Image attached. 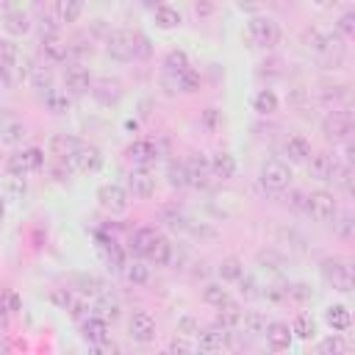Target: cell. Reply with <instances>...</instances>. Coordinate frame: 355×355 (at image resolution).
Instances as JSON below:
<instances>
[{"label": "cell", "mask_w": 355, "mask_h": 355, "mask_svg": "<svg viewBox=\"0 0 355 355\" xmlns=\"http://www.w3.org/2000/svg\"><path fill=\"white\" fill-rule=\"evenodd\" d=\"M308 164V169H311V178H316V180H333V175H336V169H338V158L333 155V153H311V158L305 161Z\"/></svg>", "instance_id": "cell-17"}, {"label": "cell", "mask_w": 355, "mask_h": 355, "mask_svg": "<svg viewBox=\"0 0 355 355\" xmlns=\"http://www.w3.org/2000/svg\"><path fill=\"white\" fill-rule=\"evenodd\" d=\"M291 166L280 158H269L261 164V172H258V180L266 191H286L291 186Z\"/></svg>", "instance_id": "cell-4"}, {"label": "cell", "mask_w": 355, "mask_h": 355, "mask_svg": "<svg viewBox=\"0 0 355 355\" xmlns=\"http://www.w3.org/2000/svg\"><path fill=\"white\" fill-rule=\"evenodd\" d=\"M42 103H44V108L50 111V114H55V116H61V114H67L69 108H72V94H67L64 89H47V92H42Z\"/></svg>", "instance_id": "cell-28"}, {"label": "cell", "mask_w": 355, "mask_h": 355, "mask_svg": "<svg viewBox=\"0 0 355 355\" xmlns=\"http://www.w3.org/2000/svg\"><path fill=\"white\" fill-rule=\"evenodd\" d=\"M283 153H286L288 164H305V161L311 158L313 147H311V141H308L302 133H294V136H288V139H286Z\"/></svg>", "instance_id": "cell-22"}, {"label": "cell", "mask_w": 355, "mask_h": 355, "mask_svg": "<svg viewBox=\"0 0 355 355\" xmlns=\"http://www.w3.org/2000/svg\"><path fill=\"white\" fill-rule=\"evenodd\" d=\"M322 133L330 141H347L352 133V116L347 111H330L322 119Z\"/></svg>", "instance_id": "cell-10"}, {"label": "cell", "mask_w": 355, "mask_h": 355, "mask_svg": "<svg viewBox=\"0 0 355 355\" xmlns=\"http://www.w3.org/2000/svg\"><path fill=\"white\" fill-rule=\"evenodd\" d=\"M80 336H83V341H89L92 347H105L111 330H108V322H105L103 316L92 313V316H83V319H80Z\"/></svg>", "instance_id": "cell-15"}, {"label": "cell", "mask_w": 355, "mask_h": 355, "mask_svg": "<svg viewBox=\"0 0 355 355\" xmlns=\"http://www.w3.org/2000/svg\"><path fill=\"white\" fill-rule=\"evenodd\" d=\"M3 214H6V202H3V194H0V222H3Z\"/></svg>", "instance_id": "cell-59"}, {"label": "cell", "mask_w": 355, "mask_h": 355, "mask_svg": "<svg viewBox=\"0 0 355 355\" xmlns=\"http://www.w3.org/2000/svg\"><path fill=\"white\" fill-rule=\"evenodd\" d=\"M208 166H211V175L219 178V180H230V178L236 175V169H239L236 158H233L227 150H216V153L208 158Z\"/></svg>", "instance_id": "cell-24"}, {"label": "cell", "mask_w": 355, "mask_h": 355, "mask_svg": "<svg viewBox=\"0 0 355 355\" xmlns=\"http://www.w3.org/2000/svg\"><path fill=\"white\" fill-rule=\"evenodd\" d=\"M92 89V75H89V69H83V67H69L67 72H64V92L67 94H86Z\"/></svg>", "instance_id": "cell-21"}, {"label": "cell", "mask_w": 355, "mask_h": 355, "mask_svg": "<svg viewBox=\"0 0 355 355\" xmlns=\"http://www.w3.org/2000/svg\"><path fill=\"white\" fill-rule=\"evenodd\" d=\"M125 155H128V161L133 166H150V164H155L161 158V150H158V144L153 139H133L128 144Z\"/></svg>", "instance_id": "cell-12"}, {"label": "cell", "mask_w": 355, "mask_h": 355, "mask_svg": "<svg viewBox=\"0 0 355 355\" xmlns=\"http://www.w3.org/2000/svg\"><path fill=\"white\" fill-rule=\"evenodd\" d=\"M291 333H294L297 338H302V341H311V338L316 336V322H313V316H311V313H297L294 322H291Z\"/></svg>", "instance_id": "cell-40"}, {"label": "cell", "mask_w": 355, "mask_h": 355, "mask_svg": "<svg viewBox=\"0 0 355 355\" xmlns=\"http://www.w3.org/2000/svg\"><path fill=\"white\" fill-rule=\"evenodd\" d=\"M161 3H164V0H141V6H144V8H158Z\"/></svg>", "instance_id": "cell-57"}, {"label": "cell", "mask_w": 355, "mask_h": 355, "mask_svg": "<svg viewBox=\"0 0 355 355\" xmlns=\"http://www.w3.org/2000/svg\"><path fill=\"white\" fill-rule=\"evenodd\" d=\"M211 11H214L211 3H197V14H211Z\"/></svg>", "instance_id": "cell-56"}, {"label": "cell", "mask_w": 355, "mask_h": 355, "mask_svg": "<svg viewBox=\"0 0 355 355\" xmlns=\"http://www.w3.org/2000/svg\"><path fill=\"white\" fill-rule=\"evenodd\" d=\"M128 194L139 197V200H147L155 194V175L150 172V166H133L128 172Z\"/></svg>", "instance_id": "cell-11"}, {"label": "cell", "mask_w": 355, "mask_h": 355, "mask_svg": "<svg viewBox=\"0 0 355 355\" xmlns=\"http://www.w3.org/2000/svg\"><path fill=\"white\" fill-rule=\"evenodd\" d=\"M130 250L139 255V258H144V261H150V263H155V266H166L169 261H172V252H175V247H172V241L161 233V230H155V227H139L133 236H130Z\"/></svg>", "instance_id": "cell-1"}, {"label": "cell", "mask_w": 355, "mask_h": 355, "mask_svg": "<svg viewBox=\"0 0 355 355\" xmlns=\"http://www.w3.org/2000/svg\"><path fill=\"white\" fill-rule=\"evenodd\" d=\"M202 300H205L208 305L219 308V305L230 302V294H227V288H225L222 283H205V286H202Z\"/></svg>", "instance_id": "cell-43"}, {"label": "cell", "mask_w": 355, "mask_h": 355, "mask_svg": "<svg viewBox=\"0 0 355 355\" xmlns=\"http://www.w3.org/2000/svg\"><path fill=\"white\" fill-rule=\"evenodd\" d=\"M236 283H239V291H241V297H247V300H255V297H261V291H258V283H255V277H252V275H247V272H244V275H241Z\"/></svg>", "instance_id": "cell-48"}, {"label": "cell", "mask_w": 355, "mask_h": 355, "mask_svg": "<svg viewBox=\"0 0 355 355\" xmlns=\"http://www.w3.org/2000/svg\"><path fill=\"white\" fill-rule=\"evenodd\" d=\"M128 336L136 344H150L155 338V319L150 316V311H133L128 319Z\"/></svg>", "instance_id": "cell-13"}, {"label": "cell", "mask_w": 355, "mask_h": 355, "mask_svg": "<svg viewBox=\"0 0 355 355\" xmlns=\"http://www.w3.org/2000/svg\"><path fill=\"white\" fill-rule=\"evenodd\" d=\"M247 36H250V42H252L255 47L272 50V47L277 44V39H280V28H277V22H275L272 17L255 14V17L247 22Z\"/></svg>", "instance_id": "cell-7"}, {"label": "cell", "mask_w": 355, "mask_h": 355, "mask_svg": "<svg viewBox=\"0 0 355 355\" xmlns=\"http://www.w3.org/2000/svg\"><path fill=\"white\" fill-rule=\"evenodd\" d=\"M336 31H338V36L352 39V36H355V14H352V11H344V14L338 17V22H336Z\"/></svg>", "instance_id": "cell-46"}, {"label": "cell", "mask_w": 355, "mask_h": 355, "mask_svg": "<svg viewBox=\"0 0 355 355\" xmlns=\"http://www.w3.org/2000/svg\"><path fill=\"white\" fill-rule=\"evenodd\" d=\"M333 222H336V219H333ZM336 227H338V236L349 239V236H352V216H349V214H344V216L336 222Z\"/></svg>", "instance_id": "cell-53"}, {"label": "cell", "mask_w": 355, "mask_h": 355, "mask_svg": "<svg viewBox=\"0 0 355 355\" xmlns=\"http://www.w3.org/2000/svg\"><path fill=\"white\" fill-rule=\"evenodd\" d=\"M19 61V47L11 39H0V64L3 67H14Z\"/></svg>", "instance_id": "cell-45"}, {"label": "cell", "mask_w": 355, "mask_h": 355, "mask_svg": "<svg viewBox=\"0 0 355 355\" xmlns=\"http://www.w3.org/2000/svg\"><path fill=\"white\" fill-rule=\"evenodd\" d=\"M324 322H327L330 330L344 333V330L352 327V311H349L344 302H333V305L324 308Z\"/></svg>", "instance_id": "cell-25"}, {"label": "cell", "mask_w": 355, "mask_h": 355, "mask_svg": "<svg viewBox=\"0 0 355 355\" xmlns=\"http://www.w3.org/2000/svg\"><path fill=\"white\" fill-rule=\"evenodd\" d=\"M3 302H6V308H8L11 313H14V311H19V305H22L17 291H3Z\"/></svg>", "instance_id": "cell-54"}, {"label": "cell", "mask_w": 355, "mask_h": 355, "mask_svg": "<svg viewBox=\"0 0 355 355\" xmlns=\"http://www.w3.org/2000/svg\"><path fill=\"white\" fill-rule=\"evenodd\" d=\"M313 3H316V6H319V8H330V6H333V3H336V0H313Z\"/></svg>", "instance_id": "cell-58"}, {"label": "cell", "mask_w": 355, "mask_h": 355, "mask_svg": "<svg viewBox=\"0 0 355 355\" xmlns=\"http://www.w3.org/2000/svg\"><path fill=\"white\" fill-rule=\"evenodd\" d=\"M252 108H255L261 116H272V114H277V108H280V97L275 94V89H258V92L252 94Z\"/></svg>", "instance_id": "cell-31"}, {"label": "cell", "mask_w": 355, "mask_h": 355, "mask_svg": "<svg viewBox=\"0 0 355 355\" xmlns=\"http://www.w3.org/2000/svg\"><path fill=\"white\" fill-rule=\"evenodd\" d=\"M44 150L42 147H25V150H17L14 155H8L6 161V172L11 178H25V175H36L44 169Z\"/></svg>", "instance_id": "cell-3"}, {"label": "cell", "mask_w": 355, "mask_h": 355, "mask_svg": "<svg viewBox=\"0 0 355 355\" xmlns=\"http://www.w3.org/2000/svg\"><path fill=\"white\" fill-rule=\"evenodd\" d=\"M305 214H311L316 222H333L338 216V200L327 189H313L305 194Z\"/></svg>", "instance_id": "cell-5"}, {"label": "cell", "mask_w": 355, "mask_h": 355, "mask_svg": "<svg viewBox=\"0 0 355 355\" xmlns=\"http://www.w3.org/2000/svg\"><path fill=\"white\" fill-rule=\"evenodd\" d=\"M263 6V0H239V8L247 11V14H258Z\"/></svg>", "instance_id": "cell-55"}, {"label": "cell", "mask_w": 355, "mask_h": 355, "mask_svg": "<svg viewBox=\"0 0 355 355\" xmlns=\"http://www.w3.org/2000/svg\"><path fill=\"white\" fill-rule=\"evenodd\" d=\"M216 311H219V313H216V324H219V327H225V330H239L244 311H241L233 300H230V302H225V305H219Z\"/></svg>", "instance_id": "cell-34"}, {"label": "cell", "mask_w": 355, "mask_h": 355, "mask_svg": "<svg viewBox=\"0 0 355 355\" xmlns=\"http://www.w3.org/2000/svg\"><path fill=\"white\" fill-rule=\"evenodd\" d=\"M202 125H205L208 130H216V128L222 125V111H219V108H205V114H202Z\"/></svg>", "instance_id": "cell-51"}, {"label": "cell", "mask_w": 355, "mask_h": 355, "mask_svg": "<svg viewBox=\"0 0 355 355\" xmlns=\"http://www.w3.org/2000/svg\"><path fill=\"white\" fill-rule=\"evenodd\" d=\"M97 250H100V258H103L105 269H111V272H122V269H125L128 252L122 250V244H116L114 239H100Z\"/></svg>", "instance_id": "cell-19"}, {"label": "cell", "mask_w": 355, "mask_h": 355, "mask_svg": "<svg viewBox=\"0 0 355 355\" xmlns=\"http://www.w3.org/2000/svg\"><path fill=\"white\" fill-rule=\"evenodd\" d=\"M239 330H244V333H250V336H263V330H266V316L258 313V311H247V313L241 316Z\"/></svg>", "instance_id": "cell-42"}, {"label": "cell", "mask_w": 355, "mask_h": 355, "mask_svg": "<svg viewBox=\"0 0 355 355\" xmlns=\"http://www.w3.org/2000/svg\"><path fill=\"white\" fill-rule=\"evenodd\" d=\"M136 44H139V33L125 31V28H116L105 36V53L114 61H122V64L136 58Z\"/></svg>", "instance_id": "cell-6"}, {"label": "cell", "mask_w": 355, "mask_h": 355, "mask_svg": "<svg viewBox=\"0 0 355 355\" xmlns=\"http://www.w3.org/2000/svg\"><path fill=\"white\" fill-rule=\"evenodd\" d=\"M78 291L80 294H100L103 291V280L94 275H80L78 277Z\"/></svg>", "instance_id": "cell-47"}, {"label": "cell", "mask_w": 355, "mask_h": 355, "mask_svg": "<svg viewBox=\"0 0 355 355\" xmlns=\"http://www.w3.org/2000/svg\"><path fill=\"white\" fill-rule=\"evenodd\" d=\"M0 139H3L6 144H19V141L25 139V125H22V119H17L14 114L3 111V114H0Z\"/></svg>", "instance_id": "cell-27"}, {"label": "cell", "mask_w": 355, "mask_h": 355, "mask_svg": "<svg viewBox=\"0 0 355 355\" xmlns=\"http://www.w3.org/2000/svg\"><path fill=\"white\" fill-rule=\"evenodd\" d=\"M164 86H166L169 94H175V92H180V94H191V92L200 89V75H197L191 67L183 69V72H178V75H166V72H164Z\"/></svg>", "instance_id": "cell-18"}, {"label": "cell", "mask_w": 355, "mask_h": 355, "mask_svg": "<svg viewBox=\"0 0 355 355\" xmlns=\"http://www.w3.org/2000/svg\"><path fill=\"white\" fill-rule=\"evenodd\" d=\"M67 164H69V169H75V172H80V175H97V172L103 169V150H100L97 144L80 141V144L75 147V153L67 158Z\"/></svg>", "instance_id": "cell-8"}, {"label": "cell", "mask_w": 355, "mask_h": 355, "mask_svg": "<svg viewBox=\"0 0 355 355\" xmlns=\"http://www.w3.org/2000/svg\"><path fill=\"white\" fill-rule=\"evenodd\" d=\"M42 53L50 61H67L69 58V44H64V39L55 31H50V33H42Z\"/></svg>", "instance_id": "cell-29"}, {"label": "cell", "mask_w": 355, "mask_h": 355, "mask_svg": "<svg viewBox=\"0 0 355 355\" xmlns=\"http://www.w3.org/2000/svg\"><path fill=\"white\" fill-rule=\"evenodd\" d=\"M166 349H169V352H194L197 347H194L191 341H186V336H175V338L166 344Z\"/></svg>", "instance_id": "cell-52"}, {"label": "cell", "mask_w": 355, "mask_h": 355, "mask_svg": "<svg viewBox=\"0 0 355 355\" xmlns=\"http://www.w3.org/2000/svg\"><path fill=\"white\" fill-rule=\"evenodd\" d=\"M216 275L222 277V283H236V280L244 275V261H241V258H236V255H227V258H222V261H219Z\"/></svg>", "instance_id": "cell-35"}, {"label": "cell", "mask_w": 355, "mask_h": 355, "mask_svg": "<svg viewBox=\"0 0 355 355\" xmlns=\"http://www.w3.org/2000/svg\"><path fill=\"white\" fill-rule=\"evenodd\" d=\"M92 97L97 105L108 108V105H116L122 100V83L114 80V78H100V80H92Z\"/></svg>", "instance_id": "cell-16"}, {"label": "cell", "mask_w": 355, "mask_h": 355, "mask_svg": "<svg viewBox=\"0 0 355 355\" xmlns=\"http://www.w3.org/2000/svg\"><path fill=\"white\" fill-rule=\"evenodd\" d=\"M263 336H266V344L272 349H277V352L280 349H288L291 347V338H294V333H291V327L286 322H266Z\"/></svg>", "instance_id": "cell-26"}, {"label": "cell", "mask_w": 355, "mask_h": 355, "mask_svg": "<svg viewBox=\"0 0 355 355\" xmlns=\"http://www.w3.org/2000/svg\"><path fill=\"white\" fill-rule=\"evenodd\" d=\"M80 141L78 139H72V136H67V133H61V136H53L50 139V155H55L58 161H67L72 153H75V147H78Z\"/></svg>", "instance_id": "cell-39"}, {"label": "cell", "mask_w": 355, "mask_h": 355, "mask_svg": "<svg viewBox=\"0 0 355 355\" xmlns=\"http://www.w3.org/2000/svg\"><path fill=\"white\" fill-rule=\"evenodd\" d=\"M166 183H169L172 189H186V186H189L186 161H169V164H166Z\"/></svg>", "instance_id": "cell-41"}, {"label": "cell", "mask_w": 355, "mask_h": 355, "mask_svg": "<svg viewBox=\"0 0 355 355\" xmlns=\"http://www.w3.org/2000/svg\"><path fill=\"white\" fill-rule=\"evenodd\" d=\"M53 11H55V19L69 25V22H78L80 14H83V0H55L53 3Z\"/></svg>", "instance_id": "cell-33"}, {"label": "cell", "mask_w": 355, "mask_h": 355, "mask_svg": "<svg viewBox=\"0 0 355 355\" xmlns=\"http://www.w3.org/2000/svg\"><path fill=\"white\" fill-rule=\"evenodd\" d=\"M28 83H31L39 94L47 92V89H53V86H55L53 69H50V67H31V72H28Z\"/></svg>", "instance_id": "cell-38"}, {"label": "cell", "mask_w": 355, "mask_h": 355, "mask_svg": "<svg viewBox=\"0 0 355 355\" xmlns=\"http://www.w3.org/2000/svg\"><path fill=\"white\" fill-rule=\"evenodd\" d=\"M288 288V300H311L313 297V291H311V286L308 283H294V286H286Z\"/></svg>", "instance_id": "cell-49"}, {"label": "cell", "mask_w": 355, "mask_h": 355, "mask_svg": "<svg viewBox=\"0 0 355 355\" xmlns=\"http://www.w3.org/2000/svg\"><path fill=\"white\" fill-rule=\"evenodd\" d=\"M94 200H97V205H100L105 214H111V216L125 214L128 205H130V194H128V189L119 186V183H103V186L97 189Z\"/></svg>", "instance_id": "cell-9"}, {"label": "cell", "mask_w": 355, "mask_h": 355, "mask_svg": "<svg viewBox=\"0 0 355 355\" xmlns=\"http://www.w3.org/2000/svg\"><path fill=\"white\" fill-rule=\"evenodd\" d=\"M153 19H155V28H161V31H172V28H178L183 22L180 11L175 6H169V3H161L158 8H153Z\"/></svg>", "instance_id": "cell-32"}, {"label": "cell", "mask_w": 355, "mask_h": 355, "mask_svg": "<svg viewBox=\"0 0 355 355\" xmlns=\"http://www.w3.org/2000/svg\"><path fill=\"white\" fill-rule=\"evenodd\" d=\"M122 275L128 277V283H133V286H144V283H150V261H144V258H139V261H128L125 269H122Z\"/></svg>", "instance_id": "cell-36"}, {"label": "cell", "mask_w": 355, "mask_h": 355, "mask_svg": "<svg viewBox=\"0 0 355 355\" xmlns=\"http://www.w3.org/2000/svg\"><path fill=\"white\" fill-rule=\"evenodd\" d=\"M344 352H347V341L338 333L319 341V355H344Z\"/></svg>", "instance_id": "cell-44"}, {"label": "cell", "mask_w": 355, "mask_h": 355, "mask_svg": "<svg viewBox=\"0 0 355 355\" xmlns=\"http://www.w3.org/2000/svg\"><path fill=\"white\" fill-rule=\"evenodd\" d=\"M194 336H197V344H194V347H197L200 352H219V349L230 347L233 330H225V327L214 324V327H208V330H197Z\"/></svg>", "instance_id": "cell-14"}, {"label": "cell", "mask_w": 355, "mask_h": 355, "mask_svg": "<svg viewBox=\"0 0 355 355\" xmlns=\"http://www.w3.org/2000/svg\"><path fill=\"white\" fill-rule=\"evenodd\" d=\"M186 172H189V186L194 189H205L208 186V178H211V166H208V158L205 155H191L186 158Z\"/></svg>", "instance_id": "cell-23"}, {"label": "cell", "mask_w": 355, "mask_h": 355, "mask_svg": "<svg viewBox=\"0 0 355 355\" xmlns=\"http://www.w3.org/2000/svg\"><path fill=\"white\" fill-rule=\"evenodd\" d=\"M197 330H200V322H197L194 316L186 313V316L178 319V333H180V336H194Z\"/></svg>", "instance_id": "cell-50"}, {"label": "cell", "mask_w": 355, "mask_h": 355, "mask_svg": "<svg viewBox=\"0 0 355 355\" xmlns=\"http://www.w3.org/2000/svg\"><path fill=\"white\" fill-rule=\"evenodd\" d=\"M92 311H94L97 316H103L105 322H116V319H119V313H122V305H119V300H116L114 294L100 291V294H97V300H94V305H92Z\"/></svg>", "instance_id": "cell-30"}, {"label": "cell", "mask_w": 355, "mask_h": 355, "mask_svg": "<svg viewBox=\"0 0 355 355\" xmlns=\"http://www.w3.org/2000/svg\"><path fill=\"white\" fill-rule=\"evenodd\" d=\"M3 72H6V67H3V64H0V80H3Z\"/></svg>", "instance_id": "cell-60"}, {"label": "cell", "mask_w": 355, "mask_h": 355, "mask_svg": "<svg viewBox=\"0 0 355 355\" xmlns=\"http://www.w3.org/2000/svg\"><path fill=\"white\" fill-rule=\"evenodd\" d=\"M3 31L8 36H25L31 31V17L19 6H11L3 11Z\"/></svg>", "instance_id": "cell-20"}, {"label": "cell", "mask_w": 355, "mask_h": 355, "mask_svg": "<svg viewBox=\"0 0 355 355\" xmlns=\"http://www.w3.org/2000/svg\"><path fill=\"white\" fill-rule=\"evenodd\" d=\"M319 275L336 291H341V294H349L352 291V261L349 258H341V255L324 258L319 263Z\"/></svg>", "instance_id": "cell-2"}, {"label": "cell", "mask_w": 355, "mask_h": 355, "mask_svg": "<svg viewBox=\"0 0 355 355\" xmlns=\"http://www.w3.org/2000/svg\"><path fill=\"white\" fill-rule=\"evenodd\" d=\"M189 67H191L189 53L180 50V47H172V50L164 55V72H166V75H178V72H183V69H189Z\"/></svg>", "instance_id": "cell-37"}]
</instances>
